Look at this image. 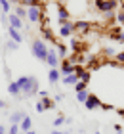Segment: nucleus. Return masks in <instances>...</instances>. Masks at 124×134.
<instances>
[{
	"label": "nucleus",
	"instance_id": "f257e3e1",
	"mask_svg": "<svg viewBox=\"0 0 124 134\" xmlns=\"http://www.w3.org/2000/svg\"><path fill=\"white\" fill-rule=\"evenodd\" d=\"M17 84H19L21 88V94H27V96H34L36 92H38V81H36L34 77H29V75H23L15 81Z\"/></svg>",
	"mask_w": 124,
	"mask_h": 134
},
{
	"label": "nucleus",
	"instance_id": "f03ea898",
	"mask_svg": "<svg viewBox=\"0 0 124 134\" xmlns=\"http://www.w3.org/2000/svg\"><path fill=\"white\" fill-rule=\"evenodd\" d=\"M31 52H33V56L36 59L46 62V58H48V46H46V42L42 38H34L33 40V44H31Z\"/></svg>",
	"mask_w": 124,
	"mask_h": 134
},
{
	"label": "nucleus",
	"instance_id": "7ed1b4c3",
	"mask_svg": "<svg viewBox=\"0 0 124 134\" xmlns=\"http://www.w3.org/2000/svg\"><path fill=\"white\" fill-rule=\"evenodd\" d=\"M116 8H119V0H96V10L101 14L115 12Z\"/></svg>",
	"mask_w": 124,
	"mask_h": 134
},
{
	"label": "nucleus",
	"instance_id": "20e7f679",
	"mask_svg": "<svg viewBox=\"0 0 124 134\" xmlns=\"http://www.w3.org/2000/svg\"><path fill=\"white\" fill-rule=\"evenodd\" d=\"M42 17V8H38V6H33V8H27V19L31 23H38Z\"/></svg>",
	"mask_w": 124,
	"mask_h": 134
},
{
	"label": "nucleus",
	"instance_id": "39448f33",
	"mask_svg": "<svg viewBox=\"0 0 124 134\" xmlns=\"http://www.w3.org/2000/svg\"><path fill=\"white\" fill-rule=\"evenodd\" d=\"M46 63L52 67V69H57V65H59V56H57V52H55V48H48Z\"/></svg>",
	"mask_w": 124,
	"mask_h": 134
},
{
	"label": "nucleus",
	"instance_id": "423d86ee",
	"mask_svg": "<svg viewBox=\"0 0 124 134\" xmlns=\"http://www.w3.org/2000/svg\"><path fill=\"white\" fill-rule=\"evenodd\" d=\"M73 31H74V23L69 19L67 23H63V25H59V33L57 35H61V36H65V38H71L73 36Z\"/></svg>",
	"mask_w": 124,
	"mask_h": 134
},
{
	"label": "nucleus",
	"instance_id": "0eeeda50",
	"mask_svg": "<svg viewBox=\"0 0 124 134\" xmlns=\"http://www.w3.org/2000/svg\"><path fill=\"white\" fill-rule=\"evenodd\" d=\"M69 17H71L69 10H67L63 4H57V21H59V25L67 23V21H69Z\"/></svg>",
	"mask_w": 124,
	"mask_h": 134
},
{
	"label": "nucleus",
	"instance_id": "6e6552de",
	"mask_svg": "<svg viewBox=\"0 0 124 134\" xmlns=\"http://www.w3.org/2000/svg\"><path fill=\"white\" fill-rule=\"evenodd\" d=\"M84 105H86V109H97V107H101V102H99L96 94H90L88 100L84 102Z\"/></svg>",
	"mask_w": 124,
	"mask_h": 134
},
{
	"label": "nucleus",
	"instance_id": "1a4fd4ad",
	"mask_svg": "<svg viewBox=\"0 0 124 134\" xmlns=\"http://www.w3.org/2000/svg\"><path fill=\"white\" fill-rule=\"evenodd\" d=\"M8 35H10V40H14V42H17V44H21L23 42V35L17 31V29H14V27H8Z\"/></svg>",
	"mask_w": 124,
	"mask_h": 134
},
{
	"label": "nucleus",
	"instance_id": "9d476101",
	"mask_svg": "<svg viewBox=\"0 0 124 134\" xmlns=\"http://www.w3.org/2000/svg\"><path fill=\"white\" fill-rule=\"evenodd\" d=\"M71 73H74V65L69 62V59H63L61 62V75H71Z\"/></svg>",
	"mask_w": 124,
	"mask_h": 134
},
{
	"label": "nucleus",
	"instance_id": "9b49d317",
	"mask_svg": "<svg viewBox=\"0 0 124 134\" xmlns=\"http://www.w3.org/2000/svg\"><path fill=\"white\" fill-rule=\"evenodd\" d=\"M8 23H10V27H14V29H17V31H19V29L23 27V21L19 19V17H17L15 14H11V15H8Z\"/></svg>",
	"mask_w": 124,
	"mask_h": 134
},
{
	"label": "nucleus",
	"instance_id": "f8f14e48",
	"mask_svg": "<svg viewBox=\"0 0 124 134\" xmlns=\"http://www.w3.org/2000/svg\"><path fill=\"white\" fill-rule=\"evenodd\" d=\"M90 29H92V23H90V21H76V23H74V31L88 33Z\"/></svg>",
	"mask_w": 124,
	"mask_h": 134
},
{
	"label": "nucleus",
	"instance_id": "ddd939ff",
	"mask_svg": "<svg viewBox=\"0 0 124 134\" xmlns=\"http://www.w3.org/2000/svg\"><path fill=\"white\" fill-rule=\"evenodd\" d=\"M25 117H27V113H25V111H15V113L10 115V121H11V125H19Z\"/></svg>",
	"mask_w": 124,
	"mask_h": 134
},
{
	"label": "nucleus",
	"instance_id": "4468645a",
	"mask_svg": "<svg viewBox=\"0 0 124 134\" xmlns=\"http://www.w3.org/2000/svg\"><path fill=\"white\" fill-rule=\"evenodd\" d=\"M61 82L67 84V86H74V84L78 82V77L74 75V73H71V75H65L63 79H61Z\"/></svg>",
	"mask_w": 124,
	"mask_h": 134
},
{
	"label": "nucleus",
	"instance_id": "2eb2a0df",
	"mask_svg": "<svg viewBox=\"0 0 124 134\" xmlns=\"http://www.w3.org/2000/svg\"><path fill=\"white\" fill-rule=\"evenodd\" d=\"M42 36H44V38H42V40H48V42H52V44H57V40H55V35L52 33V31H50V29L46 27V29H42Z\"/></svg>",
	"mask_w": 124,
	"mask_h": 134
},
{
	"label": "nucleus",
	"instance_id": "dca6fc26",
	"mask_svg": "<svg viewBox=\"0 0 124 134\" xmlns=\"http://www.w3.org/2000/svg\"><path fill=\"white\" fill-rule=\"evenodd\" d=\"M109 38H113L116 42H120V44H124V33L119 31V29H113V31L109 33Z\"/></svg>",
	"mask_w": 124,
	"mask_h": 134
},
{
	"label": "nucleus",
	"instance_id": "f3484780",
	"mask_svg": "<svg viewBox=\"0 0 124 134\" xmlns=\"http://www.w3.org/2000/svg\"><path fill=\"white\" fill-rule=\"evenodd\" d=\"M59 77H61V71H59V69H50V73H48V81L52 82V84L57 82Z\"/></svg>",
	"mask_w": 124,
	"mask_h": 134
},
{
	"label": "nucleus",
	"instance_id": "a211bd4d",
	"mask_svg": "<svg viewBox=\"0 0 124 134\" xmlns=\"http://www.w3.org/2000/svg\"><path fill=\"white\" fill-rule=\"evenodd\" d=\"M54 48H55V52H57V56H59L61 59L67 58V52H69V48H67L65 44H55Z\"/></svg>",
	"mask_w": 124,
	"mask_h": 134
},
{
	"label": "nucleus",
	"instance_id": "6ab92c4d",
	"mask_svg": "<svg viewBox=\"0 0 124 134\" xmlns=\"http://www.w3.org/2000/svg\"><path fill=\"white\" fill-rule=\"evenodd\" d=\"M31 125H33V123H31V117L27 115V117L19 123V130H21V132H29V130H31Z\"/></svg>",
	"mask_w": 124,
	"mask_h": 134
},
{
	"label": "nucleus",
	"instance_id": "aec40b11",
	"mask_svg": "<svg viewBox=\"0 0 124 134\" xmlns=\"http://www.w3.org/2000/svg\"><path fill=\"white\" fill-rule=\"evenodd\" d=\"M8 92H10L11 96H17V94H21V88H19V84H17V82H10V84H8Z\"/></svg>",
	"mask_w": 124,
	"mask_h": 134
},
{
	"label": "nucleus",
	"instance_id": "412c9836",
	"mask_svg": "<svg viewBox=\"0 0 124 134\" xmlns=\"http://www.w3.org/2000/svg\"><path fill=\"white\" fill-rule=\"evenodd\" d=\"M78 81H82V82H86V84H90V81H92V71H90V69H86L82 75L78 77Z\"/></svg>",
	"mask_w": 124,
	"mask_h": 134
},
{
	"label": "nucleus",
	"instance_id": "4be33fe9",
	"mask_svg": "<svg viewBox=\"0 0 124 134\" xmlns=\"http://www.w3.org/2000/svg\"><path fill=\"white\" fill-rule=\"evenodd\" d=\"M15 15L17 17H19V19H21V17H27V8H25V6H15Z\"/></svg>",
	"mask_w": 124,
	"mask_h": 134
},
{
	"label": "nucleus",
	"instance_id": "5701e85b",
	"mask_svg": "<svg viewBox=\"0 0 124 134\" xmlns=\"http://www.w3.org/2000/svg\"><path fill=\"white\" fill-rule=\"evenodd\" d=\"M71 50H73L74 54H78L80 50H82V48H80V42L74 38V36H71Z\"/></svg>",
	"mask_w": 124,
	"mask_h": 134
},
{
	"label": "nucleus",
	"instance_id": "b1692460",
	"mask_svg": "<svg viewBox=\"0 0 124 134\" xmlns=\"http://www.w3.org/2000/svg\"><path fill=\"white\" fill-rule=\"evenodd\" d=\"M21 6H27V8L38 6V8H40V0H21Z\"/></svg>",
	"mask_w": 124,
	"mask_h": 134
},
{
	"label": "nucleus",
	"instance_id": "393cba45",
	"mask_svg": "<svg viewBox=\"0 0 124 134\" xmlns=\"http://www.w3.org/2000/svg\"><path fill=\"white\" fill-rule=\"evenodd\" d=\"M61 125H65V117H63V115H57V117H55V121H54V129L57 130Z\"/></svg>",
	"mask_w": 124,
	"mask_h": 134
},
{
	"label": "nucleus",
	"instance_id": "a878e982",
	"mask_svg": "<svg viewBox=\"0 0 124 134\" xmlns=\"http://www.w3.org/2000/svg\"><path fill=\"white\" fill-rule=\"evenodd\" d=\"M88 96H90V92H88V90H84V92H76V100L84 103L86 100H88Z\"/></svg>",
	"mask_w": 124,
	"mask_h": 134
},
{
	"label": "nucleus",
	"instance_id": "bb28decb",
	"mask_svg": "<svg viewBox=\"0 0 124 134\" xmlns=\"http://www.w3.org/2000/svg\"><path fill=\"white\" fill-rule=\"evenodd\" d=\"M0 8L4 10V14H8V12L11 10V4H10V0H0Z\"/></svg>",
	"mask_w": 124,
	"mask_h": 134
},
{
	"label": "nucleus",
	"instance_id": "cd10ccee",
	"mask_svg": "<svg viewBox=\"0 0 124 134\" xmlns=\"http://www.w3.org/2000/svg\"><path fill=\"white\" fill-rule=\"evenodd\" d=\"M86 88H88V84H86V82H82V81H78L76 84H74V90H76V92H84Z\"/></svg>",
	"mask_w": 124,
	"mask_h": 134
},
{
	"label": "nucleus",
	"instance_id": "c85d7f7f",
	"mask_svg": "<svg viewBox=\"0 0 124 134\" xmlns=\"http://www.w3.org/2000/svg\"><path fill=\"white\" fill-rule=\"evenodd\" d=\"M40 102H42V105H44V109H52L54 107V100H50V98H44Z\"/></svg>",
	"mask_w": 124,
	"mask_h": 134
},
{
	"label": "nucleus",
	"instance_id": "c756f323",
	"mask_svg": "<svg viewBox=\"0 0 124 134\" xmlns=\"http://www.w3.org/2000/svg\"><path fill=\"white\" fill-rule=\"evenodd\" d=\"M84 71H86V67H82L80 63H76V65H74V75H76V77H80Z\"/></svg>",
	"mask_w": 124,
	"mask_h": 134
},
{
	"label": "nucleus",
	"instance_id": "7c9ffc66",
	"mask_svg": "<svg viewBox=\"0 0 124 134\" xmlns=\"http://www.w3.org/2000/svg\"><path fill=\"white\" fill-rule=\"evenodd\" d=\"M17 46H19V44L14 42V40H8V42H6V48H8V50H17Z\"/></svg>",
	"mask_w": 124,
	"mask_h": 134
},
{
	"label": "nucleus",
	"instance_id": "2f4dec72",
	"mask_svg": "<svg viewBox=\"0 0 124 134\" xmlns=\"http://www.w3.org/2000/svg\"><path fill=\"white\" fill-rule=\"evenodd\" d=\"M21 130H19V125H11L10 126V130H8V134H19Z\"/></svg>",
	"mask_w": 124,
	"mask_h": 134
},
{
	"label": "nucleus",
	"instance_id": "473e14b6",
	"mask_svg": "<svg viewBox=\"0 0 124 134\" xmlns=\"http://www.w3.org/2000/svg\"><path fill=\"white\" fill-rule=\"evenodd\" d=\"M115 62H119V63H124V52H119V54H115Z\"/></svg>",
	"mask_w": 124,
	"mask_h": 134
},
{
	"label": "nucleus",
	"instance_id": "72a5a7b5",
	"mask_svg": "<svg viewBox=\"0 0 124 134\" xmlns=\"http://www.w3.org/2000/svg\"><path fill=\"white\" fill-rule=\"evenodd\" d=\"M36 111H38V113H44V111H46V109H44V105H42V102H40V100L36 102Z\"/></svg>",
	"mask_w": 124,
	"mask_h": 134
},
{
	"label": "nucleus",
	"instance_id": "f704fd0d",
	"mask_svg": "<svg viewBox=\"0 0 124 134\" xmlns=\"http://www.w3.org/2000/svg\"><path fill=\"white\" fill-rule=\"evenodd\" d=\"M36 96H38L40 100H44V98H48V92H46V90H38V92H36Z\"/></svg>",
	"mask_w": 124,
	"mask_h": 134
},
{
	"label": "nucleus",
	"instance_id": "c9c22d12",
	"mask_svg": "<svg viewBox=\"0 0 124 134\" xmlns=\"http://www.w3.org/2000/svg\"><path fill=\"white\" fill-rule=\"evenodd\" d=\"M116 21H119L120 25H124V12H120V14H116Z\"/></svg>",
	"mask_w": 124,
	"mask_h": 134
},
{
	"label": "nucleus",
	"instance_id": "e433bc0d",
	"mask_svg": "<svg viewBox=\"0 0 124 134\" xmlns=\"http://www.w3.org/2000/svg\"><path fill=\"white\" fill-rule=\"evenodd\" d=\"M101 107L105 109V111H111V109H115V105H113V103H101Z\"/></svg>",
	"mask_w": 124,
	"mask_h": 134
},
{
	"label": "nucleus",
	"instance_id": "4c0bfd02",
	"mask_svg": "<svg viewBox=\"0 0 124 134\" xmlns=\"http://www.w3.org/2000/svg\"><path fill=\"white\" fill-rule=\"evenodd\" d=\"M103 17H105V19H113V17H115V12H107V14H103Z\"/></svg>",
	"mask_w": 124,
	"mask_h": 134
},
{
	"label": "nucleus",
	"instance_id": "58836bf2",
	"mask_svg": "<svg viewBox=\"0 0 124 134\" xmlns=\"http://www.w3.org/2000/svg\"><path fill=\"white\" fill-rule=\"evenodd\" d=\"M105 56H115V50L113 48H105Z\"/></svg>",
	"mask_w": 124,
	"mask_h": 134
},
{
	"label": "nucleus",
	"instance_id": "ea45409f",
	"mask_svg": "<svg viewBox=\"0 0 124 134\" xmlns=\"http://www.w3.org/2000/svg\"><path fill=\"white\" fill-rule=\"evenodd\" d=\"M115 132L116 134H122V126L120 125H115Z\"/></svg>",
	"mask_w": 124,
	"mask_h": 134
},
{
	"label": "nucleus",
	"instance_id": "a19ab883",
	"mask_svg": "<svg viewBox=\"0 0 124 134\" xmlns=\"http://www.w3.org/2000/svg\"><path fill=\"white\" fill-rule=\"evenodd\" d=\"M61 100H63V94H57V96L54 98V102H61Z\"/></svg>",
	"mask_w": 124,
	"mask_h": 134
},
{
	"label": "nucleus",
	"instance_id": "79ce46f5",
	"mask_svg": "<svg viewBox=\"0 0 124 134\" xmlns=\"http://www.w3.org/2000/svg\"><path fill=\"white\" fill-rule=\"evenodd\" d=\"M52 134H69V130H65V132H61V130H54Z\"/></svg>",
	"mask_w": 124,
	"mask_h": 134
},
{
	"label": "nucleus",
	"instance_id": "37998d69",
	"mask_svg": "<svg viewBox=\"0 0 124 134\" xmlns=\"http://www.w3.org/2000/svg\"><path fill=\"white\" fill-rule=\"evenodd\" d=\"M6 132H8V130L4 129V125H0V134H6Z\"/></svg>",
	"mask_w": 124,
	"mask_h": 134
},
{
	"label": "nucleus",
	"instance_id": "c03bdc74",
	"mask_svg": "<svg viewBox=\"0 0 124 134\" xmlns=\"http://www.w3.org/2000/svg\"><path fill=\"white\" fill-rule=\"evenodd\" d=\"M116 113H119L120 117H124V109H116Z\"/></svg>",
	"mask_w": 124,
	"mask_h": 134
},
{
	"label": "nucleus",
	"instance_id": "a18cd8bd",
	"mask_svg": "<svg viewBox=\"0 0 124 134\" xmlns=\"http://www.w3.org/2000/svg\"><path fill=\"white\" fill-rule=\"evenodd\" d=\"M0 107H6V102H2V100H0Z\"/></svg>",
	"mask_w": 124,
	"mask_h": 134
},
{
	"label": "nucleus",
	"instance_id": "49530a36",
	"mask_svg": "<svg viewBox=\"0 0 124 134\" xmlns=\"http://www.w3.org/2000/svg\"><path fill=\"white\" fill-rule=\"evenodd\" d=\"M94 134H101V132H99V130H97V132H94Z\"/></svg>",
	"mask_w": 124,
	"mask_h": 134
},
{
	"label": "nucleus",
	"instance_id": "de8ad7c7",
	"mask_svg": "<svg viewBox=\"0 0 124 134\" xmlns=\"http://www.w3.org/2000/svg\"><path fill=\"white\" fill-rule=\"evenodd\" d=\"M0 44H2V38H0Z\"/></svg>",
	"mask_w": 124,
	"mask_h": 134
},
{
	"label": "nucleus",
	"instance_id": "09e8293b",
	"mask_svg": "<svg viewBox=\"0 0 124 134\" xmlns=\"http://www.w3.org/2000/svg\"><path fill=\"white\" fill-rule=\"evenodd\" d=\"M19 134H25V132H19Z\"/></svg>",
	"mask_w": 124,
	"mask_h": 134
},
{
	"label": "nucleus",
	"instance_id": "8fccbe9b",
	"mask_svg": "<svg viewBox=\"0 0 124 134\" xmlns=\"http://www.w3.org/2000/svg\"><path fill=\"white\" fill-rule=\"evenodd\" d=\"M6 134H8V132H6Z\"/></svg>",
	"mask_w": 124,
	"mask_h": 134
}]
</instances>
